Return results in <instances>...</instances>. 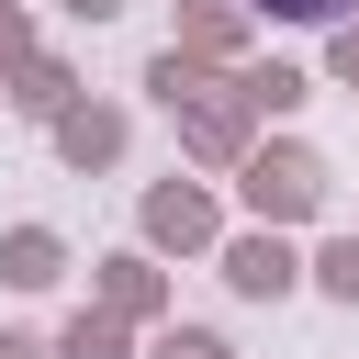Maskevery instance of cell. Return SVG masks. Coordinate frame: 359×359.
I'll list each match as a JSON object with an SVG mask.
<instances>
[{
  "instance_id": "cell-1",
  "label": "cell",
  "mask_w": 359,
  "mask_h": 359,
  "mask_svg": "<svg viewBox=\"0 0 359 359\" xmlns=\"http://www.w3.org/2000/svg\"><path fill=\"white\" fill-rule=\"evenodd\" d=\"M258 11H280V22H337L348 0H258Z\"/></svg>"
}]
</instances>
